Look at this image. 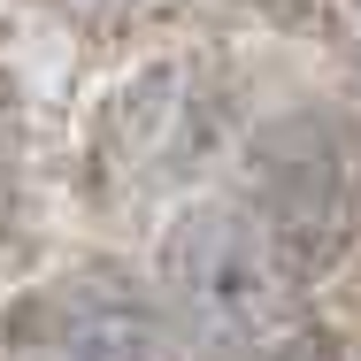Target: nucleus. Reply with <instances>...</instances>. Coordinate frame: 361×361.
Listing matches in <instances>:
<instances>
[{"mask_svg":"<svg viewBox=\"0 0 361 361\" xmlns=\"http://www.w3.org/2000/svg\"><path fill=\"white\" fill-rule=\"evenodd\" d=\"M208 116H216V100H208V85L192 70H161L146 85H131L116 100V116H108V161H116V177H131V185L177 177L185 161H200V146L216 131Z\"/></svg>","mask_w":361,"mask_h":361,"instance_id":"nucleus-3","label":"nucleus"},{"mask_svg":"<svg viewBox=\"0 0 361 361\" xmlns=\"http://www.w3.org/2000/svg\"><path fill=\"white\" fill-rule=\"evenodd\" d=\"M0 361H177V338L146 300L70 277L16 300L0 331Z\"/></svg>","mask_w":361,"mask_h":361,"instance_id":"nucleus-2","label":"nucleus"},{"mask_svg":"<svg viewBox=\"0 0 361 361\" xmlns=\"http://www.w3.org/2000/svg\"><path fill=\"white\" fill-rule=\"evenodd\" d=\"M315 262L292 246V231L254 192L246 200H208L177 223L169 238V277L185 292V307L200 323H216L231 338L277 331V315L292 307V292Z\"/></svg>","mask_w":361,"mask_h":361,"instance_id":"nucleus-1","label":"nucleus"},{"mask_svg":"<svg viewBox=\"0 0 361 361\" xmlns=\"http://www.w3.org/2000/svg\"><path fill=\"white\" fill-rule=\"evenodd\" d=\"M70 16H85V23H131V16H146V8H161V0H62Z\"/></svg>","mask_w":361,"mask_h":361,"instance_id":"nucleus-4","label":"nucleus"}]
</instances>
